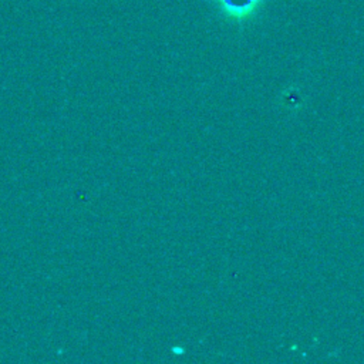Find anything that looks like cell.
<instances>
[{"label":"cell","mask_w":364,"mask_h":364,"mask_svg":"<svg viewBox=\"0 0 364 364\" xmlns=\"http://www.w3.org/2000/svg\"><path fill=\"white\" fill-rule=\"evenodd\" d=\"M219 13L233 21L243 23L256 16L264 6L266 0H210Z\"/></svg>","instance_id":"cell-1"}]
</instances>
